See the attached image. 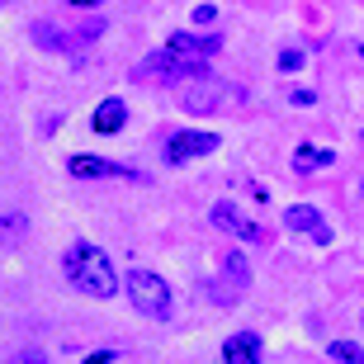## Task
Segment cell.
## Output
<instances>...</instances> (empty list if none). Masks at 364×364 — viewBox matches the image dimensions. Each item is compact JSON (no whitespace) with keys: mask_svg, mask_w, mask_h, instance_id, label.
I'll return each instance as SVG.
<instances>
[{"mask_svg":"<svg viewBox=\"0 0 364 364\" xmlns=\"http://www.w3.org/2000/svg\"><path fill=\"white\" fill-rule=\"evenodd\" d=\"M62 274H67V284L81 289L85 298H114L119 294V270H114V260L95 242H71L67 256H62Z\"/></svg>","mask_w":364,"mask_h":364,"instance_id":"cell-1","label":"cell"},{"mask_svg":"<svg viewBox=\"0 0 364 364\" xmlns=\"http://www.w3.org/2000/svg\"><path fill=\"white\" fill-rule=\"evenodd\" d=\"M123 289H128V303H133L142 317H156V322L171 317V303H176V298H171V284H166L156 270H142V265L128 270L123 274Z\"/></svg>","mask_w":364,"mask_h":364,"instance_id":"cell-2","label":"cell"},{"mask_svg":"<svg viewBox=\"0 0 364 364\" xmlns=\"http://www.w3.org/2000/svg\"><path fill=\"white\" fill-rule=\"evenodd\" d=\"M194 76H208L203 62H189V57H176V53H156V57H142L133 67V81H194Z\"/></svg>","mask_w":364,"mask_h":364,"instance_id":"cell-3","label":"cell"},{"mask_svg":"<svg viewBox=\"0 0 364 364\" xmlns=\"http://www.w3.org/2000/svg\"><path fill=\"white\" fill-rule=\"evenodd\" d=\"M284 228L312 237L317 246H331V223H326V218L317 213L312 203H289V208H284Z\"/></svg>","mask_w":364,"mask_h":364,"instance_id":"cell-4","label":"cell"},{"mask_svg":"<svg viewBox=\"0 0 364 364\" xmlns=\"http://www.w3.org/2000/svg\"><path fill=\"white\" fill-rule=\"evenodd\" d=\"M180 105L189 109V114H213L218 105H223V81L218 76H194V81L180 85Z\"/></svg>","mask_w":364,"mask_h":364,"instance_id":"cell-5","label":"cell"},{"mask_svg":"<svg viewBox=\"0 0 364 364\" xmlns=\"http://www.w3.org/2000/svg\"><path fill=\"white\" fill-rule=\"evenodd\" d=\"M208 151H218V133H171L166 137V161L180 166V161H194V156H208Z\"/></svg>","mask_w":364,"mask_h":364,"instance_id":"cell-6","label":"cell"},{"mask_svg":"<svg viewBox=\"0 0 364 364\" xmlns=\"http://www.w3.org/2000/svg\"><path fill=\"white\" fill-rule=\"evenodd\" d=\"M67 171L76 180H137L133 166H119V161H105V156H71Z\"/></svg>","mask_w":364,"mask_h":364,"instance_id":"cell-7","label":"cell"},{"mask_svg":"<svg viewBox=\"0 0 364 364\" xmlns=\"http://www.w3.org/2000/svg\"><path fill=\"white\" fill-rule=\"evenodd\" d=\"M208 218H213L218 232H228V237H237V242H260V228H256V223H246V218L237 213V203L218 199L213 208H208Z\"/></svg>","mask_w":364,"mask_h":364,"instance_id":"cell-8","label":"cell"},{"mask_svg":"<svg viewBox=\"0 0 364 364\" xmlns=\"http://www.w3.org/2000/svg\"><path fill=\"white\" fill-rule=\"evenodd\" d=\"M218 48H223L218 33H171V43H166V53L189 57V62H208Z\"/></svg>","mask_w":364,"mask_h":364,"instance_id":"cell-9","label":"cell"},{"mask_svg":"<svg viewBox=\"0 0 364 364\" xmlns=\"http://www.w3.org/2000/svg\"><path fill=\"white\" fill-rule=\"evenodd\" d=\"M260 360H265V346L256 331H232L223 341V364H260Z\"/></svg>","mask_w":364,"mask_h":364,"instance_id":"cell-10","label":"cell"},{"mask_svg":"<svg viewBox=\"0 0 364 364\" xmlns=\"http://www.w3.org/2000/svg\"><path fill=\"white\" fill-rule=\"evenodd\" d=\"M123 123H128V105H123V100H114V95H109V100H100V105H95V119H90L95 133L114 137V133H123Z\"/></svg>","mask_w":364,"mask_h":364,"instance_id":"cell-11","label":"cell"},{"mask_svg":"<svg viewBox=\"0 0 364 364\" xmlns=\"http://www.w3.org/2000/svg\"><path fill=\"white\" fill-rule=\"evenodd\" d=\"M331 161H336V151H326V147H312V142H303V147L294 151V171H298V176H312V171H326Z\"/></svg>","mask_w":364,"mask_h":364,"instance_id":"cell-12","label":"cell"},{"mask_svg":"<svg viewBox=\"0 0 364 364\" xmlns=\"http://www.w3.org/2000/svg\"><path fill=\"white\" fill-rule=\"evenodd\" d=\"M24 232H28V218L24 213H5V218H0V246H19Z\"/></svg>","mask_w":364,"mask_h":364,"instance_id":"cell-13","label":"cell"},{"mask_svg":"<svg viewBox=\"0 0 364 364\" xmlns=\"http://www.w3.org/2000/svg\"><path fill=\"white\" fill-rule=\"evenodd\" d=\"M331 360L336 364H364V346L360 341H331Z\"/></svg>","mask_w":364,"mask_h":364,"instance_id":"cell-14","label":"cell"},{"mask_svg":"<svg viewBox=\"0 0 364 364\" xmlns=\"http://www.w3.org/2000/svg\"><path fill=\"white\" fill-rule=\"evenodd\" d=\"M223 274H228L232 284H246V279H251V270H246V256H242V251H228V256H223Z\"/></svg>","mask_w":364,"mask_h":364,"instance_id":"cell-15","label":"cell"},{"mask_svg":"<svg viewBox=\"0 0 364 364\" xmlns=\"http://www.w3.org/2000/svg\"><path fill=\"white\" fill-rule=\"evenodd\" d=\"M279 71H284V76L303 71V48H284V53H279Z\"/></svg>","mask_w":364,"mask_h":364,"instance_id":"cell-16","label":"cell"},{"mask_svg":"<svg viewBox=\"0 0 364 364\" xmlns=\"http://www.w3.org/2000/svg\"><path fill=\"white\" fill-rule=\"evenodd\" d=\"M10 364H48V355L38 350V346H24V350H14Z\"/></svg>","mask_w":364,"mask_h":364,"instance_id":"cell-17","label":"cell"},{"mask_svg":"<svg viewBox=\"0 0 364 364\" xmlns=\"http://www.w3.org/2000/svg\"><path fill=\"white\" fill-rule=\"evenodd\" d=\"M213 19H218V5H199V10H194V24H213Z\"/></svg>","mask_w":364,"mask_h":364,"instance_id":"cell-18","label":"cell"},{"mask_svg":"<svg viewBox=\"0 0 364 364\" xmlns=\"http://www.w3.org/2000/svg\"><path fill=\"white\" fill-rule=\"evenodd\" d=\"M119 360V350H90L85 355V364H114Z\"/></svg>","mask_w":364,"mask_h":364,"instance_id":"cell-19","label":"cell"},{"mask_svg":"<svg viewBox=\"0 0 364 364\" xmlns=\"http://www.w3.org/2000/svg\"><path fill=\"white\" fill-rule=\"evenodd\" d=\"M67 5H76V10H95V5H105V0H67Z\"/></svg>","mask_w":364,"mask_h":364,"instance_id":"cell-20","label":"cell"},{"mask_svg":"<svg viewBox=\"0 0 364 364\" xmlns=\"http://www.w3.org/2000/svg\"><path fill=\"white\" fill-rule=\"evenodd\" d=\"M360 199H364V180H360Z\"/></svg>","mask_w":364,"mask_h":364,"instance_id":"cell-21","label":"cell"}]
</instances>
